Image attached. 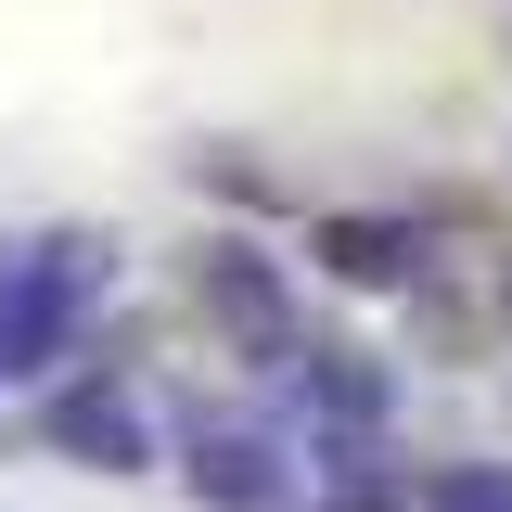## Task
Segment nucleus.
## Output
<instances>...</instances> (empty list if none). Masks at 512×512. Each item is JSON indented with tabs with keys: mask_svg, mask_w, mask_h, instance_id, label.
Returning a JSON list of instances; mask_svg holds the SVG:
<instances>
[{
	"mask_svg": "<svg viewBox=\"0 0 512 512\" xmlns=\"http://www.w3.org/2000/svg\"><path fill=\"white\" fill-rule=\"evenodd\" d=\"M90 295H103V231H39V244H0V384L52 372Z\"/></svg>",
	"mask_w": 512,
	"mask_h": 512,
	"instance_id": "nucleus-1",
	"label": "nucleus"
},
{
	"mask_svg": "<svg viewBox=\"0 0 512 512\" xmlns=\"http://www.w3.org/2000/svg\"><path fill=\"white\" fill-rule=\"evenodd\" d=\"M192 308L218 320V333L244 346L256 372H269V359H295V308H282V269H269L256 244H192Z\"/></svg>",
	"mask_w": 512,
	"mask_h": 512,
	"instance_id": "nucleus-2",
	"label": "nucleus"
},
{
	"mask_svg": "<svg viewBox=\"0 0 512 512\" xmlns=\"http://www.w3.org/2000/svg\"><path fill=\"white\" fill-rule=\"evenodd\" d=\"M52 448L90 461V474H141V461H154V423H141L128 384H64L52 397Z\"/></svg>",
	"mask_w": 512,
	"mask_h": 512,
	"instance_id": "nucleus-3",
	"label": "nucleus"
},
{
	"mask_svg": "<svg viewBox=\"0 0 512 512\" xmlns=\"http://www.w3.org/2000/svg\"><path fill=\"white\" fill-rule=\"evenodd\" d=\"M308 256L320 269H333V282H410V269H423V231H410V218H359V205H333V218H320L308 231Z\"/></svg>",
	"mask_w": 512,
	"mask_h": 512,
	"instance_id": "nucleus-4",
	"label": "nucleus"
},
{
	"mask_svg": "<svg viewBox=\"0 0 512 512\" xmlns=\"http://www.w3.org/2000/svg\"><path fill=\"white\" fill-rule=\"evenodd\" d=\"M192 500H218V512H282V461H269L244 423H192Z\"/></svg>",
	"mask_w": 512,
	"mask_h": 512,
	"instance_id": "nucleus-5",
	"label": "nucleus"
},
{
	"mask_svg": "<svg viewBox=\"0 0 512 512\" xmlns=\"http://www.w3.org/2000/svg\"><path fill=\"white\" fill-rule=\"evenodd\" d=\"M295 384H308V410L333 423V436H359V423H384V372L359 359V346H295Z\"/></svg>",
	"mask_w": 512,
	"mask_h": 512,
	"instance_id": "nucleus-6",
	"label": "nucleus"
},
{
	"mask_svg": "<svg viewBox=\"0 0 512 512\" xmlns=\"http://www.w3.org/2000/svg\"><path fill=\"white\" fill-rule=\"evenodd\" d=\"M423 512H512V474H500V461H461V474L423 487Z\"/></svg>",
	"mask_w": 512,
	"mask_h": 512,
	"instance_id": "nucleus-7",
	"label": "nucleus"
}]
</instances>
